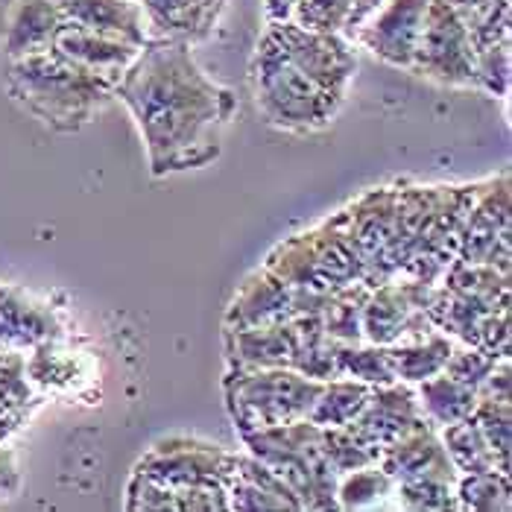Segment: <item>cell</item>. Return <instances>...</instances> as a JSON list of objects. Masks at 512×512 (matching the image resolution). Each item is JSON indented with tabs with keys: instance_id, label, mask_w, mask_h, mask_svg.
Listing matches in <instances>:
<instances>
[{
	"instance_id": "35",
	"label": "cell",
	"mask_w": 512,
	"mask_h": 512,
	"mask_svg": "<svg viewBox=\"0 0 512 512\" xmlns=\"http://www.w3.org/2000/svg\"><path fill=\"white\" fill-rule=\"evenodd\" d=\"M319 442H322V451H325L328 463L334 466L337 474L372 466V463H378V454H381L378 448H372L369 442H363L360 436L352 434L346 425L343 428H322Z\"/></svg>"
},
{
	"instance_id": "36",
	"label": "cell",
	"mask_w": 512,
	"mask_h": 512,
	"mask_svg": "<svg viewBox=\"0 0 512 512\" xmlns=\"http://www.w3.org/2000/svg\"><path fill=\"white\" fill-rule=\"evenodd\" d=\"M393 501H395V507H401V510H413V512L457 510V492H454V483H448V480H434V477L395 483Z\"/></svg>"
},
{
	"instance_id": "12",
	"label": "cell",
	"mask_w": 512,
	"mask_h": 512,
	"mask_svg": "<svg viewBox=\"0 0 512 512\" xmlns=\"http://www.w3.org/2000/svg\"><path fill=\"white\" fill-rule=\"evenodd\" d=\"M436 284L419 281H384L369 290L363 305V340L375 346L410 343L436 331L428 305L434 299Z\"/></svg>"
},
{
	"instance_id": "38",
	"label": "cell",
	"mask_w": 512,
	"mask_h": 512,
	"mask_svg": "<svg viewBox=\"0 0 512 512\" xmlns=\"http://www.w3.org/2000/svg\"><path fill=\"white\" fill-rule=\"evenodd\" d=\"M498 360H504V357H492L489 352H483V349L457 346L454 343V352H451L442 372H448L451 378H457L460 384H466L472 390H480V384L489 378V372L498 366Z\"/></svg>"
},
{
	"instance_id": "14",
	"label": "cell",
	"mask_w": 512,
	"mask_h": 512,
	"mask_svg": "<svg viewBox=\"0 0 512 512\" xmlns=\"http://www.w3.org/2000/svg\"><path fill=\"white\" fill-rule=\"evenodd\" d=\"M428 6L431 0H387L357 27L352 44L369 50L375 59L393 68L410 71Z\"/></svg>"
},
{
	"instance_id": "20",
	"label": "cell",
	"mask_w": 512,
	"mask_h": 512,
	"mask_svg": "<svg viewBox=\"0 0 512 512\" xmlns=\"http://www.w3.org/2000/svg\"><path fill=\"white\" fill-rule=\"evenodd\" d=\"M62 21L65 18L53 0H6L0 15V50L6 59L47 50L53 47Z\"/></svg>"
},
{
	"instance_id": "7",
	"label": "cell",
	"mask_w": 512,
	"mask_h": 512,
	"mask_svg": "<svg viewBox=\"0 0 512 512\" xmlns=\"http://www.w3.org/2000/svg\"><path fill=\"white\" fill-rule=\"evenodd\" d=\"M322 384L325 381L287 366H255L229 369L223 378V395L235 431L249 434L308 419Z\"/></svg>"
},
{
	"instance_id": "23",
	"label": "cell",
	"mask_w": 512,
	"mask_h": 512,
	"mask_svg": "<svg viewBox=\"0 0 512 512\" xmlns=\"http://www.w3.org/2000/svg\"><path fill=\"white\" fill-rule=\"evenodd\" d=\"M65 21L144 47L150 27L138 0H53Z\"/></svg>"
},
{
	"instance_id": "4",
	"label": "cell",
	"mask_w": 512,
	"mask_h": 512,
	"mask_svg": "<svg viewBox=\"0 0 512 512\" xmlns=\"http://www.w3.org/2000/svg\"><path fill=\"white\" fill-rule=\"evenodd\" d=\"M267 270L293 287L334 293L363 281V261L352 235L349 208H340L314 229L281 240L264 261Z\"/></svg>"
},
{
	"instance_id": "6",
	"label": "cell",
	"mask_w": 512,
	"mask_h": 512,
	"mask_svg": "<svg viewBox=\"0 0 512 512\" xmlns=\"http://www.w3.org/2000/svg\"><path fill=\"white\" fill-rule=\"evenodd\" d=\"M249 74L261 115L281 132H316L337 118L343 106V100L331 97L305 77L267 33L258 39Z\"/></svg>"
},
{
	"instance_id": "27",
	"label": "cell",
	"mask_w": 512,
	"mask_h": 512,
	"mask_svg": "<svg viewBox=\"0 0 512 512\" xmlns=\"http://www.w3.org/2000/svg\"><path fill=\"white\" fill-rule=\"evenodd\" d=\"M454 352V340L442 331H431L428 337L410 340V343H393L387 346V355L393 363V372L404 384H422L425 378H434L445 369L448 357Z\"/></svg>"
},
{
	"instance_id": "42",
	"label": "cell",
	"mask_w": 512,
	"mask_h": 512,
	"mask_svg": "<svg viewBox=\"0 0 512 512\" xmlns=\"http://www.w3.org/2000/svg\"><path fill=\"white\" fill-rule=\"evenodd\" d=\"M3 360H6V352H3V349H0V366H3Z\"/></svg>"
},
{
	"instance_id": "32",
	"label": "cell",
	"mask_w": 512,
	"mask_h": 512,
	"mask_svg": "<svg viewBox=\"0 0 512 512\" xmlns=\"http://www.w3.org/2000/svg\"><path fill=\"white\" fill-rule=\"evenodd\" d=\"M395 480L378 463L355 472L340 474L337 480V507L340 510H372L384 507L393 498Z\"/></svg>"
},
{
	"instance_id": "5",
	"label": "cell",
	"mask_w": 512,
	"mask_h": 512,
	"mask_svg": "<svg viewBox=\"0 0 512 512\" xmlns=\"http://www.w3.org/2000/svg\"><path fill=\"white\" fill-rule=\"evenodd\" d=\"M319 431L322 428L311 419H302L290 425L240 434L246 451L258 457L267 469H273L293 489L302 510L308 512L340 510L337 507L340 474L334 472V466L322 451Z\"/></svg>"
},
{
	"instance_id": "37",
	"label": "cell",
	"mask_w": 512,
	"mask_h": 512,
	"mask_svg": "<svg viewBox=\"0 0 512 512\" xmlns=\"http://www.w3.org/2000/svg\"><path fill=\"white\" fill-rule=\"evenodd\" d=\"M352 9H355V0H299L293 6L290 21H296L305 30L343 33L346 24H349Z\"/></svg>"
},
{
	"instance_id": "24",
	"label": "cell",
	"mask_w": 512,
	"mask_h": 512,
	"mask_svg": "<svg viewBox=\"0 0 512 512\" xmlns=\"http://www.w3.org/2000/svg\"><path fill=\"white\" fill-rule=\"evenodd\" d=\"M27 375L36 384L44 398L50 395H79L82 384L94 378L88 357L74 352L65 337L41 343L33 352H27Z\"/></svg>"
},
{
	"instance_id": "8",
	"label": "cell",
	"mask_w": 512,
	"mask_h": 512,
	"mask_svg": "<svg viewBox=\"0 0 512 512\" xmlns=\"http://www.w3.org/2000/svg\"><path fill=\"white\" fill-rule=\"evenodd\" d=\"M410 74L448 88L477 91V59L472 39L448 0H431L422 36L413 50Z\"/></svg>"
},
{
	"instance_id": "1",
	"label": "cell",
	"mask_w": 512,
	"mask_h": 512,
	"mask_svg": "<svg viewBox=\"0 0 512 512\" xmlns=\"http://www.w3.org/2000/svg\"><path fill=\"white\" fill-rule=\"evenodd\" d=\"M120 100L141 129L156 179L199 170L223 153V132L235 118L237 97L205 77L191 44L147 39L123 71Z\"/></svg>"
},
{
	"instance_id": "16",
	"label": "cell",
	"mask_w": 512,
	"mask_h": 512,
	"mask_svg": "<svg viewBox=\"0 0 512 512\" xmlns=\"http://www.w3.org/2000/svg\"><path fill=\"white\" fill-rule=\"evenodd\" d=\"M68 337L59 308L47 299L27 293L18 284L0 281V349L3 352H33L41 343Z\"/></svg>"
},
{
	"instance_id": "34",
	"label": "cell",
	"mask_w": 512,
	"mask_h": 512,
	"mask_svg": "<svg viewBox=\"0 0 512 512\" xmlns=\"http://www.w3.org/2000/svg\"><path fill=\"white\" fill-rule=\"evenodd\" d=\"M337 378H355L369 387L393 384L398 381L393 372V363L387 355V346L375 343H340L337 352Z\"/></svg>"
},
{
	"instance_id": "41",
	"label": "cell",
	"mask_w": 512,
	"mask_h": 512,
	"mask_svg": "<svg viewBox=\"0 0 512 512\" xmlns=\"http://www.w3.org/2000/svg\"><path fill=\"white\" fill-rule=\"evenodd\" d=\"M296 3H299V0H264V21H267V24L290 21Z\"/></svg>"
},
{
	"instance_id": "18",
	"label": "cell",
	"mask_w": 512,
	"mask_h": 512,
	"mask_svg": "<svg viewBox=\"0 0 512 512\" xmlns=\"http://www.w3.org/2000/svg\"><path fill=\"white\" fill-rule=\"evenodd\" d=\"M378 466L390 474L395 483L422 480V477L457 483V477H460L451 457H448V451H445V445H442L439 428H434V425H425L413 434L390 442L387 448H381Z\"/></svg>"
},
{
	"instance_id": "9",
	"label": "cell",
	"mask_w": 512,
	"mask_h": 512,
	"mask_svg": "<svg viewBox=\"0 0 512 512\" xmlns=\"http://www.w3.org/2000/svg\"><path fill=\"white\" fill-rule=\"evenodd\" d=\"M235 451L197 436H167L138 460L135 474L170 489H223L235 469Z\"/></svg>"
},
{
	"instance_id": "33",
	"label": "cell",
	"mask_w": 512,
	"mask_h": 512,
	"mask_svg": "<svg viewBox=\"0 0 512 512\" xmlns=\"http://www.w3.org/2000/svg\"><path fill=\"white\" fill-rule=\"evenodd\" d=\"M454 492H457V510L510 512L512 507L510 474H460L454 483Z\"/></svg>"
},
{
	"instance_id": "15",
	"label": "cell",
	"mask_w": 512,
	"mask_h": 512,
	"mask_svg": "<svg viewBox=\"0 0 512 512\" xmlns=\"http://www.w3.org/2000/svg\"><path fill=\"white\" fill-rule=\"evenodd\" d=\"M425 425H431V422L422 413L416 387L404 384V381H393V384L372 387L363 410L357 413L355 422H349L346 428L360 436L363 442H369L372 448L381 451L395 439L413 434V431H419Z\"/></svg>"
},
{
	"instance_id": "28",
	"label": "cell",
	"mask_w": 512,
	"mask_h": 512,
	"mask_svg": "<svg viewBox=\"0 0 512 512\" xmlns=\"http://www.w3.org/2000/svg\"><path fill=\"white\" fill-rule=\"evenodd\" d=\"M416 395H419L425 419L434 428L463 422V419L472 416L474 407H477V390L460 384L448 372H439L434 378H425L422 384H416Z\"/></svg>"
},
{
	"instance_id": "13",
	"label": "cell",
	"mask_w": 512,
	"mask_h": 512,
	"mask_svg": "<svg viewBox=\"0 0 512 512\" xmlns=\"http://www.w3.org/2000/svg\"><path fill=\"white\" fill-rule=\"evenodd\" d=\"M328 296L331 293L293 287L261 264L237 287L235 299L229 302L223 316V328H252V325H270L305 314H322Z\"/></svg>"
},
{
	"instance_id": "3",
	"label": "cell",
	"mask_w": 512,
	"mask_h": 512,
	"mask_svg": "<svg viewBox=\"0 0 512 512\" xmlns=\"http://www.w3.org/2000/svg\"><path fill=\"white\" fill-rule=\"evenodd\" d=\"M428 316L436 331L460 346L510 357V273L457 261L434 287Z\"/></svg>"
},
{
	"instance_id": "30",
	"label": "cell",
	"mask_w": 512,
	"mask_h": 512,
	"mask_svg": "<svg viewBox=\"0 0 512 512\" xmlns=\"http://www.w3.org/2000/svg\"><path fill=\"white\" fill-rule=\"evenodd\" d=\"M439 436H442V445H445V451H448V457H451L457 474L498 472L495 454H492L486 436L480 434L474 416L439 428Z\"/></svg>"
},
{
	"instance_id": "17",
	"label": "cell",
	"mask_w": 512,
	"mask_h": 512,
	"mask_svg": "<svg viewBox=\"0 0 512 512\" xmlns=\"http://www.w3.org/2000/svg\"><path fill=\"white\" fill-rule=\"evenodd\" d=\"M223 349L229 369H255V366L293 369L299 352L296 319L252 325V328H223Z\"/></svg>"
},
{
	"instance_id": "29",
	"label": "cell",
	"mask_w": 512,
	"mask_h": 512,
	"mask_svg": "<svg viewBox=\"0 0 512 512\" xmlns=\"http://www.w3.org/2000/svg\"><path fill=\"white\" fill-rule=\"evenodd\" d=\"M372 393L369 384L355 381V378H331L322 384V390L316 395L314 407H311V422L319 428H343L349 422H355L357 413L363 410L366 398Z\"/></svg>"
},
{
	"instance_id": "39",
	"label": "cell",
	"mask_w": 512,
	"mask_h": 512,
	"mask_svg": "<svg viewBox=\"0 0 512 512\" xmlns=\"http://www.w3.org/2000/svg\"><path fill=\"white\" fill-rule=\"evenodd\" d=\"M18 489H21L18 460H15V454L6 448V442H0V501L18 495Z\"/></svg>"
},
{
	"instance_id": "2",
	"label": "cell",
	"mask_w": 512,
	"mask_h": 512,
	"mask_svg": "<svg viewBox=\"0 0 512 512\" xmlns=\"http://www.w3.org/2000/svg\"><path fill=\"white\" fill-rule=\"evenodd\" d=\"M6 88L12 100L53 132H77L112 100L118 79L94 74L56 47L6 62Z\"/></svg>"
},
{
	"instance_id": "31",
	"label": "cell",
	"mask_w": 512,
	"mask_h": 512,
	"mask_svg": "<svg viewBox=\"0 0 512 512\" xmlns=\"http://www.w3.org/2000/svg\"><path fill=\"white\" fill-rule=\"evenodd\" d=\"M369 290V284L357 281L328 296L322 308V325L334 343H363V305Z\"/></svg>"
},
{
	"instance_id": "40",
	"label": "cell",
	"mask_w": 512,
	"mask_h": 512,
	"mask_svg": "<svg viewBox=\"0 0 512 512\" xmlns=\"http://www.w3.org/2000/svg\"><path fill=\"white\" fill-rule=\"evenodd\" d=\"M387 0H355V9H352V15H349V24H346V30H343V36L352 41L355 36V30L375 12V9H381Z\"/></svg>"
},
{
	"instance_id": "10",
	"label": "cell",
	"mask_w": 512,
	"mask_h": 512,
	"mask_svg": "<svg viewBox=\"0 0 512 512\" xmlns=\"http://www.w3.org/2000/svg\"><path fill=\"white\" fill-rule=\"evenodd\" d=\"M264 33L276 41L278 50L322 91H328L337 100H346L357 71V53L355 44L343 33L305 30L296 21L267 24Z\"/></svg>"
},
{
	"instance_id": "19",
	"label": "cell",
	"mask_w": 512,
	"mask_h": 512,
	"mask_svg": "<svg viewBox=\"0 0 512 512\" xmlns=\"http://www.w3.org/2000/svg\"><path fill=\"white\" fill-rule=\"evenodd\" d=\"M150 27V39L202 44L214 36L229 0H138Z\"/></svg>"
},
{
	"instance_id": "21",
	"label": "cell",
	"mask_w": 512,
	"mask_h": 512,
	"mask_svg": "<svg viewBox=\"0 0 512 512\" xmlns=\"http://www.w3.org/2000/svg\"><path fill=\"white\" fill-rule=\"evenodd\" d=\"M226 501H229V512H305L299 498L293 495V489L249 451L235 457V469H232L229 486H226Z\"/></svg>"
},
{
	"instance_id": "25",
	"label": "cell",
	"mask_w": 512,
	"mask_h": 512,
	"mask_svg": "<svg viewBox=\"0 0 512 512\" xmlns=\"http://www.w3.org/2000/svg\"><path fill=\"white\" fill-rule=\"evenodd\" d=\"M126 510L132 512H229L223 489H170L132 472L126 486Z\"/></svg>"
},
{
	"instance_id": "22",
	"label": "cell",
	"mask_w": 512,
	"mask_h": 512,
	"mask_svg": "<svg viewBox=\"0 0 512 512\" xmlns=\"http://www.w3.org/2000/svg\"><path fill=\"white\" fill-rule=\"evenodd\" d=\"M53 47L59 53H65L68 59H74L77 65L94 71V74H103V77L118 79L123 77V71L135 62L138 56V44L132 41L115 39V36H106V33H97V30H85L77 27L71 21H62Z\"/></svg>"
},
{
	"instance_id": "26",
	"label": "cell",
	"mask_w": 512,
	"mask_h": 512,
	"mask_svg": "<svg viewBox=\"0 0 512 512\" xmlns=\"http://www.w3.org/2000/svg\"><path fill=\"white\" fill-rule=\"evenodd\" d=\"M44 404V395L27 375V355L6 352L0 366V442H9L24 431L33 413Z\"/></svg>"
},
{
	"instance_id": "11",
	"label": "cell",
	"mask_w": 512,
	"mask_h": 512,
	"mask_svg": "<svg viewBox=\"0 0 512 512\" xmlns=\"http://www.w3.org/2000/svg\"><path fill=\"white\" fill-rule=\"evenodd\" d=\"M457 261L483 264L510 273L512 261V197L510 173H498L483 179L480 194L469 208V217L463 223L460 243H457Z\"/></svg>"
}]
</instances>
